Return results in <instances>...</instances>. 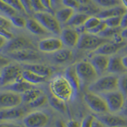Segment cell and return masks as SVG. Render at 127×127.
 Masks as SVG:
<instances>
[{
  "mask_svg": "<svg viewBox=\"0 0 127 127\" xmlns=\"http://www.w3.org/2000/svg\"><path fill=\"white\" fill-rule=\"evenodd\" d=\"M61 4H63V0H50L51 7L53 10L58 8Z\"/></svg>",
  "mask_w": 127,
  "mask_h": 127,
  "instance_id": "obj_49",
  "label": "cell"
},
{
  "mask_svg": "<svg viewBox=\"0 0 127 127\" xmlns=\"http://www.w3.org/2000/svg\"><path fill=\"white\" fill-rule=\"evenodd\" d=\"M31 5L33 11L36 12H49L45 7L41 0H30Z\"/></svg>",
  "mask_w": 127,
  "mask_h": 127,
  "instance_id": "obj_41",
  "label": "cell"
},
{
  "mask_svg": "<svg viewBox=\"0 0 127 127\" xmlns=\"http://www.w3.org/2000/svg\"></svg>",
  "mask_w": 127,
  "mask_h": 127,
  "instance_id": "obj_61",
  "label": "cell"
},
{
  "mask_svg": "<svg viewBox=\"0 0 127 127\" xmlns=\"http://www.w3.org/2000/svg\"><path fill=\"white\" fill-rule=\"evenodd\" d=\"M48 101H49V98L44 94H43L39 97H38L37 99L34 100L33 101H32V102L28 104V105L29 107L32 108H38V107H42V105L46 104V103Z\"/></svg>",
  "mask_w": 127,
  "mask_h": 127,
  "instance_id": "obj_36",
  "label": "cell"
},
{
  "mask_svg": "<svg viewBox=\"0 0 127 127\" xmlns=\"http://www.w3.org/2000/svg\"><path fill=\"white\" fill-rule=\"evenodd\" d=\"M121 36L124 39H127V28L125 29L122 30V32L121 33Z\"/></svg>",
  "mask_w": 127,
  "mask_h": 127,
  "instance_id": "obj_56",
  "label": "cell"
},
{
  "mask_svg": "<svg viewBox=\"0 0 127 127\" xmlns=\"http://www.w3.org/2000/svg\"><path fill=\"white\" fill-rule=\"evenodd\" d=\"M61 38L63 44L68 48L77 46L80 39V33L73 28H67L62 30Z\"/></svg>",
  "mask_w": 127,
  "mask_h": 127,
  "instance_id": "obj_15",
  "label": "cell"
},
{
  "mask_svg": "<svg viewBox=\"0 0 127 127\" xmlns=\"http://www.w3.org/2000/svg\"><path fill=\"white\" fill-rule=\"evenodd\" d=\"M63 4L66 7L77 10L80 7V4L77 0H63Z\"/></svg>",
  "mask_w": 127,
  "mask_h": 127,
  "instance_id": "obj_44",
  "label": "cell"
},
{
  "mask_svg": "<svg viewBox=\"0 0 127 127\" xmlns=\"http://www.w3.org/2000/svg\"><path fill=\"white\" fill-rule=\"evenodd\" d=\"M23 68L47 78L53 73V69L50 67L42 64H25L23 66Z\"/></svg>",
  "mask_w": 127,
  "mask_h": 127,
  "instance_id": "obj_22",
  "label": "cell"
},
{
  "mask_svg": "<svg viewBox=\"0 0 127 127\" xmlns=\"http://www.w3.org/2000/svg\"><path fill=\"white\" fill-rule=\"evenodd\" d=\"M63 43L58 37H47L40 40L38 43V49L41 52L54 53L63 48Z\"/></svg>",
  "mask_w": 127,
  "mask_h": 127,
  "instance_id": "obj_12",
  "label": "cell"
},
{
  "mask_svg": "<svg viewBox=\"0 0 127 127\" xmlns=\"http://www.w3.org/2000/svg\"><path fill=\"white\" fill-rule=\"evenodd\" d=\"M119 89L127 98V72L122 74L119 78Z\"/></svg>",
  "mask_w": 127,
  "mask_h": 127,
  "instance_id": "obj_37",
  "label": "cell"
},
{
  "mask_svg": "<svg viewBox=\"0 0 127 127\" xmlns=\"http://www.w3.org/2000/svg\"><path fill=\"white\" fill-rule=\"evenodd\" d=\"M0 127H25L23 125H20L19 124L14 123L11 121H4L1 122V126Z\"/></svg>",
  "mask_w": 127,
  "mask_h": 127,
  "instance_id": "obj_48",
  "label": "cell"
},
{
  "mask_svg": "<svg viewBox=\"0 0 127 127\" xmlns=\"http://www.w3.org/2000/svg\"><path fill=\"white\" fill-rule=\"evenodd\" d=\"M127 12V9L125 7L119 5V6L101 10V12L97 14L96 16L98 17L102 20H104L107 18H113V17L122 16Z\"/></svg>",
  "mask_w": 127,
  "mask_h": 127,
  "instance_id": "obj_23",
  "label": "cell"
},
{
  "mask_svg": "<svg viewBox=\"0 0 127 127\" xmlns=\"http://www.w3.org/2000/svg\"><path fill=\"white\" fill-rule=\"evenodd\" d=\"M122 61L124 67H125V68H126V69L127 70V55L122 57Z\"/></svg>",
  "mask_w": 127,
  "mask_h": 127,
  "instance_id": "obj_57",
  "label": "cell"
},
{
  "mask_svg": "<svg viewBox=\"0 0 127 127\" xmlns=\"http://www.w3.org/2000/svg\"><path fill=\"white\" fill-rule=\"evenodd\" d=\"M50 89L52 95L65 101L74 98L71 84L65 75H57L51 80Z\"/></svg>",
  "mask_w": 127,
  "mask_h": 127,
  "instance_id": "obj_1",
  "label": "cell"
},
{
  "mask_svg": "<svg viewBox=\"0 0 127 127\" xmlns=\"http://www.w3.org/2000/svg\"><path fill=\"white\" fill-rule=\"evenodd\" d=\"M122 29L121 27L118 28H110L107 27L104 31H103L98 36L102 37L107 38V39H113L114 36L119 34L122 32Z\"/></svg>",
  "mask_w": 127,
  "mask_h": 127,
  "instance_id": "obj_35",
  "label": "cell"
},
{
  "mask_svg": "<svg viewBox=\"0 0 127 127\" xmlns=\"http://www.w3.org/2000/svg\"><path fill=\"white\" fill-rule=\"evenodd\" d=\"M56 127H66V124L63 121H59L56 123Z\"/></svg>",
  "mask_w": 127,
  "mask_h": 127,
  "instance_id": "obj_58",
  "label": "cell"
},
{
  "mask_svg": "<svg viewBox=\"0 0 127 127\" xmlns=\"http://www.w3.org/2000/svg\"><path fill=\"white\" fill-rule=\"evenodd\" d=\"M20 1L24 8L25 13H27L29 15L32 14L33 10L32 9V5H31L30 0H20Z\"/></svg>",
  "mask_w": 127,
  "mask_h": 127,
  "instance_id": "obj_47",
  "label": "cell"
},
{
  "mask_svg": "<svg viewBox=\"0 0 127 127\" xmlns=\"http://www.w3.org/2000/svg\"><path fill=\"white\" fill-rule=\"evenodd\" d=\"M12 24L18 28H24L26 27L27 20H25L24 18L21 17L18 15H15V16H12V18H10Z\"/></svg>",
  "mask_w": 127,
  "mask_h": 127,
  "instance_id": "obj_38",
  "label": "cell"
},
{
  "mask_svg": "<svg viewBox=\"0 0 127 127\" xmlns=\"http://www.w3.org/2000/svg\"><path fill=\"white\" fill-rule=\"evenodd\" d=\"M23 70L20 66L13 64H8L3 66L1 70L0 84L1 87L22 79Z\"/></svg>",
  "mask_w": 127,
  "mask_h": 127,
  "instance_id": "obj_7",
  "label": "cell"
},
{
  "mask_svg": "<svg viewBox=\"0 0 127 127\" xmlns=\"http://www.w3.org/2000/svg\"><path fill=\"white\" fill-rule=\"evenodd\" d=\"M12 23L11 22L10 19L4 16H1V19H0V25L1 28L5 29H8L12 27Z\"/></svg>",
  "mask_w": 127,
  "mask_h": 127,
  "instance_id": "obj_45",
  "label": "cell"
},
{
  "mask_svg": "<svg viewBox=\"0 0 127 127\" xmlns=\"http://www.w3.org/2000/svg\"><path fill=\"white\" fill-rule=\"evenodd\" d=\"M51 107L55 110L63 114H65L67 112V106L66 105V101L57 98L56 96L51 95L49 97V101Z\"/></svg>",
  "mask_w": 127,
  "mask_h": 127,
  "instance_id": "obj_28",
  "label": "cell"
},
{
  "mask_svg": "<svg viewBox=\"0 0 127 127\" xmlns=\"http://www.w3.org/2000/svg\"><path fill=\"white\" fill-rule=\"evenodd\" d=\"M27 29L30 32L38 36H43L49 34V32L42 27V25L35 19H27Z\"/></svg>",
  "mask_w": 127,
  "mask_h": 127,
  "instance_id": "obj_24",
  "label": "cell"
},
{
  "mask_svg": "<svg viewBox=\"0 0 127 127\" xmlns=\"http://www.w3.org/2000/svg\"><path fill=\"white\" fill-rule=\"evenodd\" d=\"M95 116L92 115L87 116L82 121L80 124V127H92L93 122Z\"/></svg>",
  "mask_w": 127,
  "mask_h": 127,
  "instance_id": "obj_43",
  "label": "cell"
},
{
  "mask_svg": "<svg viewBox=\"0 0 127 127\" xmlns=\"http://www.w3.org/2000/svg\"><path fill=\"white\" fill-rule=\"evenodd\" d=\"M127 127V126H125V127Z\"/></svg>",
  "mask_w": 127,
  "mask_h": 127,
  "instance_id": "obj_60",
  "label": "cell"
},
{
  "mask_svg": "<svg viewBox=\"0 0 127 127\" xmlns=\"http://www.w3.org/2000/svg\"><path fill=\"white\" fill-rule=\"evenodd\" d=\"M78 1L80 5H86V4H88L93 2V1L92 0H77Z\"/></svg>",
  "mask_w": 127,
  "mask_h": 127,
  "instance_id": "obj_54",
  "label": "cell"
},
{
  "mask_svg": "<svg viewBox=\"0 0 127 127\" xmlns=\"http://www.w3.org/2000/svg\"><path fill=\"white\" fill-rule=\"evenodd\" d=\"M90 17L88 15L82 13H74L71 17V19L66 24V25L70 28L77 29L79 27L84 25L85 21Z\"/></svg>",
  "mask_w": 127,
  "mask_h": 127,
  "instance_id": "obj_25",
  "label": "cell"
},
{
  "mask_svg": "<svg viewBox=\"0 0 127 127\" xmlns=\"http://www.w3.org/2000/svg\"><path fill=\"white\" fill-rule=\"evenodd\" d=\"M1 1L4 2V3L9 5L10 6L12 7L17 11L25 12L20 0H1Z\"/></svg>",
  "mask_w": 127,
  "mask_h": 127,
  "instance_id": "obj_40",
  "label": "cell"
},
{
  "mask_svg": "<svg viewBox=\"0 0 127 127\" xmlns=\"http://www.w3.org/2000/svg\"><path fill=\"white\" fill-rule=\"evenodd\" d=\"M121 17L122 16L113 17V18H107V19H104V21L105 22L107 27L118 28L120 27V25H121Z\"/></svg>",
  "mask_w": 127,
  "mask_h": 127,
  "instance_id": "obj_39",
  "label": "cell"
},
{
  "mask_svg": "<svg viewBox=\"0 0 127 127\" xmlns=\"http://www.w3.org/2000/svg\"><path fill=\"white\" fill-rule=\"evenodd\" d=\"M122 111L123 115L127 117V98H126L125 105H124V108H123V109L122 110V111Z\"/></svg>",
  "mask_w": 127,
  "mask_h": 127,
  "instance_id": "obj_55",
  "label": "cell"
},
{
  "mask_svg": "<svg viewBox=\"0 0 127 127\" xmlns=\"http://www.w3.org/2000/svg\"><path fill=\"white\" fill-rule=\"evenodd\" d=\"M41 1L43 5H44L45 7L48 10V11L53 14V10H52V7H51L50 0H41Z\"/></svg>",
  "mask_w": 127,
  "mask_h": 127,
  "instance_id": "obj_52",
  "label": "cell"
},
{
  "mask_svg": "<svg viewBox=\"0 0 127 127\" xmlns=\"http://www.w3.org/2000/svg\"><path fill=\"white\" fill-rule=\"evenodd\" d=\"M0 35H1V37H4V39H5L7 40H8V41L12 40V39H13V38L15 37H14V35L13 34V33H11L10 32H9L8 30L2 29V28H1Z\"/></svg>",
  "mask_w": 127,
  "mask_h": 127,
  "instance_id": "obj_46",
  "label": "cell"
},
{
  "mask_svg": "<svg viewBox=\"0 0 127 127\" xmlns=\"http://www.w3.org/2000/svg\"><path fill=\"white\" fill-rule=\"evenodd\" d=\"M22 77L25 81L34 86L45 82L47 79V78L38 75L33 72L26 69L23 70Z\"/></svg>",
  "mask_w": 127,
  "mask_h": 127,
  "instance_id": "obj_27",
  "label": "cell"
},
{
  "mask_svg": "<svg viewBox=\"0 0 127 127\" xmlns=\"http://www.w3.org/2000/svg\"><path fill=\"white\" fill-rule=\"evenodd\" d=\"M110 58L108 56L97 54H94V56L91 57L90 62L94 66L99 75H103L107 72Z\"/></svg>",
  "mask_w": 127,
  "mask_h": 127,
  "instance_id": "obj_17",
  "label": "cell"
},
{
  "mask_svg": "<svg viewBox=\"0 0 127 127\" xmlns=\"http://www.w3.org/2000/svg\"><path fill=\"white\" fill-rule=\"evenodd\" d=\"M33 87H35L34 85L27 82L22 78L21 80H18V81H15V82L2 87L1 89H3V90L11 91L13 92L17 93V94H22L25 91Z\"/></svg>",
  "mask_w": 127,
  "mask_h": 127,
  "instance_id": "obj_20",
  "label": "cell"
},
{
  "mask_svg": "<svg viewBox=\"0 0 127 127\" xmlns=\"http://www.w3.org/2000/svg\"><path fill=\"white\" fill-rule=\"evenodd\" d=\"M65 77L68 80L71 84L73 92H74V98L79 91L81 84L78 75L76 73L75 66H71L68 67L65 71Z\"/></svg>",
  "mask_w": 127,
  "mask_h": 127,
  "instance_id": "obj_19",
  "label": "cell"
},
{
  "mask_svg": "<svg viewBox=\"0 0 127 127\" xmlns=\"http://www.w3.org/2000/svg\"><path fill=\"white\" fill-rule=\"evenodd\" d=\"M107 127H123L127 126V121L122 116L107 113L96 116Z\"/></svg>",
  "mask_w": 127,
  "mask_h": 127,
  "instance_id": "obj_16",
  "label": "cell"
},
{
  "mask_svg": "<svg viewBox=\"0 0 127 127\" xmlns=\"http://www.w3.org/2000/svg\"><path fill=\"white\" fill-rule=\"evenodd\" d=\"M0 8L1 14H2V16L6 17L8 19L17 15V10L1 1L0 2Z\"/></svg>",
  "mask_w": 127,
  "mask_h": 127,
  "instance_id": "obj_33",
  "label": "cell"
},
{
  "mask_svg": "<svg viewBox=\"0 0 127 127\" xmlns=\"http://www.w3.org/2000/svg\"><path fill=\"white\" fill-rule=\"evenodd\" d=\"M120 27L122 30L125 29L127 28V12L121 17V25Z\"/></svg>",
  "mask_w": 127,
  "mask_h": 127,
  "instance_id": "obj_50",
  "label": "cell"
},
{
  "mask_svg": "<svg viewBox=\"0 0 127 127\" xmlns=\"http://www.w3.org/2000/svg\"><path fill=\"white\" fill-rule=\"evenodd\" d=\"M119 78L117 75L109 74L96 79L88 86L90 92L102 95L119 89Z\"/></svg>",
  "mask_w": 127,
  "mask_h": 127,
  "instance_id": "obj_2",
  "label": "cell"
},
{
  "mask_svg": "<svg viewBox=\"0 0 127 127\" xmlns=\"http://www.w3.org/2000/svg\"><path fill=\"white\" fill-rule=\"evenodd\" d=\"M77 11L79 13H82L90 16H96L101 10L98 5L93 2L86 5H80L77 9Z\"/></svg>",
  "mask_w": 127,
  "mask_h": 127,
  "instance_id": "obj_31",
  "label": "cell"
},
{
  "mask_svg": "<svg viewBox=\"0 0 127 127\" xmlns=\"http://www.w3.org/2000/svg\"><path fill=\"white\" fill-rule=\"evenodd\" d=\"M101 95L105 99L109 112L115 113L122 111L125 105L126 97L119 89Z\"/></svg>",
  "mask_w": 127,
  "mask_h": 127,
  "instance_id": "obj_6",
  "label": "cell"
},
{
  "mask_svg": "<svg viewBox=\"0 0 127 127\" xmlns=\"http://www.w3.org/2000/svg\"><path fill=\"white\" fill-rule=\"evenodd\" d=\"M121 2L124 6L127 9V0H121Z\"/></svg>",
  "mask_w": 127,
  "mask_h": 127,
  "instance_id": "obj_59",
  "label": "cell"
},
{
  "mask_svg": "<svg viewBox=\"0 0 127 127\" xmlns=\"http://www.w3.org/2000/svg\"><path fill=\"white\" fill-rule=\"evenodd\" d=\"M74 14V9L65 7L58 10L56 12L55 16L60 23L66 24Z\"/></svg>",
  "mask_w": 127,
  "mask_h": 127,
  "instance_id": "obj_29",
  "label": "cell"
},
{
  "mask_svg": "<svg viewBox=\"0 0 127 127\" xmlns=\"http://www.w3.org/2000/svg\"><path fill=\"white\" fill-rule=\"evenodd\" d=\"M43 94L44 92L41 89L33 87L25 91L24 93L21 95H22V100L24 102L27 103L28 104Z\"/></svg>",
  "mask_w": 127,
  "mask_h": 127,
  "instance_id": "obj_30",
  "label": "cell"
},
{
  "mask_svg": "<svg viewBox=\"0 0 127 127\" xmlns=\"http://www.w3.org/2000/svg\"><path fill=\"white\" fill-rule=\"evenodd\" d=\"M73 57V53L71 49L62 48L53 53V59L57 63H63L71 60Z\"/></svg>",
  "mask_w": 127,
  "mask_h": 127,
  "instance_id": "obj_26",
  "label": "cell"
},
{
  "mask_svg": "<svg viewBox=\"0 0 127 127\" xmlns=\"http://www.w3.org/2000/svg\"><path fill=\"white\" fill-rule=\"evenodd\" d=\"M98 6L101 7L107 8H110L114 7L121 5L122 3L121 0H92Z\"/></svg>",
  "mask_w": 127,
  "mask_h": 127,
  "instance_id": "obj_32",
  "label": "cell"
},
{
  "mask_svg": "<svg viewBox=\"0 0 127 127\" xmlns=\"http://www.w3.org/2000/svg\"><path fill=\"white\" fill-rule=\"evenodd\" d=\"M8 56L11 59L21 62H33L40 59L39 54L35 49H26L17 51L7 54Z\"/></svg>",
  "mask_w": 127,
  "mask_h": 127,
  "instance_id": "obj_14",
  "label": "cell"
},
{
  "mask_svg": "<svg viewBox=\"0 0 127 127\" xmlns=\"http://www.w3.org/2000/svg\"><path fill=\"white\" fill-rule=\"evenodd\" d=\"M23 102L22 95L11 91L3 90L0 97L1 109L18 107Z\"/></svg>",
  "mask_w": 127,
  "mask_h": 127,
  "instance_id": "obj_11",
  "label": "cell"
},
{
  "mask_svg": "<svg viewBox=\"0 0 127 127\" xmlns=\"http://www.w3.org/2000/svg\"><path fill=\"white\" fill-rule=\"evenodd\" d=\"M77 75L79 78L81 86H89L94 82L99 76L95 68L90 62L82 61L75 65Z\"/></svg>",
  "mask_w": 127,
  "mask_h": 127,
  "instance_id": "obj_3",
  "label": "cell"
},
{
  "mask_svg": "<svg viewBox=\"0 0 127 127\" xmlns=\"http://www.w3.org/2000/svg\"><path fill=\"white\" fill-rule=\"evenodd\" d=\"M66 127H80V124L74 120H70L66 123Z\"/></svg>",
  "mask_w": 127,
  "mask_h": 127,
  "instance_id": "obj_53",
  "label": "cell"
},
{
  "mask_svg": "<svg viewBox=\"0 0 127 127\" xmlns=\"http://www.w3.org/2000/svg\"><path fill=\"white\" fill-rule=\"evenodd\" d=\"M92 127H107L104 123L101 122L99 119H98L95 116L94 121H93Z\"/></svg>",
  "mask_w": 127,
  "mask_h": 127,
  "instance_id": "obj_51",
  "label": "cell"
},
{
  "mask_svg": "<svg viewBox=\"0 0 127 127\" xmlns=\"http://www.w3.org/2000/svg\"><path fill=\"white\" fill-rule=\"evenodd\" d=\"M25 110L24 108L20 107H15L11 108H4L1 109L0 118L1 122L4 121H12L20 119L24 117Z\"/></svg>",
  "mask_w": 127,
  "mask_h": 127,
  "instance_id": "obj_18",
  "label": "cell"
},
{
  "mask_svg": "<svg viewBox=\"0 0 127 127\" xmlns=\"http://www.w3.org/2000/svg\"><path fill=\"white\" fill-rule=\"evenodd\" d=\"M107 27V25H106L105 22H104V20L101 22V23L100 24H99L97 27H96L94 29L88 30V32H87L86 33H88L90 34H96V35H99V34H101L103 31H104L105 30L106 28Z\"/></svg>",
  "mask_w": 127,
  "mask_h": 127,
  "instance_id": "obj_42",
  "label": "cell"
},
{
  "mask_svg": "<svg viewBox=\"0 0 127 127\" xmlns=\"http://www.w3.org/2000/svg\"><path fill=\"white\" fill-rule=\"evenodd\" d=\"M84 99L89 108L96 113L100 115L109 112L105 99L101 95L88 92L84 94Z\"/></svg>",
  "mask_w": 127,
  "mask_h": 127,
  "instance_id": "obj_8",
  "label": "cell"
},
{
  "mask_svg": "<svg viewBox=\"0 0 127 127\" xmlns=\"http://www.w3.org/2000/svg\"><path fill=\"white\" fill-rule=\"evenodd\" d=\"M34 18L49 33L56 35L61 34L62 30L60 22L53 13L49 12H36L34 15Z\"/></svg>",
  "mask_w": 127,
  "mask_h": 127,
  "instance_id": "obj_4",
  "label": "cell"
},
{
  "mask_svg": "<svg viewBox=\"0 0 127 127\" xmlns=\"http://www.w3.org/2000/svg\"><path fill=\"white\" fill-rule=\"evenodd\" d=\"M112 40L85 32L80 34L79 41L77 46L82 50L94 51L101 45Z\"/></svg>",
  "mask_w": 127,
  "mask_h": 127,
  "instance_id": "obj_5",
  "label": "cell"
},
{
  "mask_svg": "<svg viewBox=\"0 0 127 127\" xmlns=\"http://www.w3.org/2000/svg\"><path fill=\"white\" fill-rule=\"evenodd\" d=\"M49 122V116L42 111H34L24 116L22 123L25 127H45Z\"/></svg>",
  "mask_w": 127,
  "mask_h": 127,
  "instance_id": "obj_9",
  "label": "cell"
},
{
  "mask_svg": "<svg viewBox=\"0 0 127 127\" xmlns=\"http://www.w3.org/2000/svg\"><path fill=\"white\" fill-rule=\"evenodd\" d=\"M26 49H35V46L31 40L24 37H14L2 47V50L7 54Z\"/></svg>",
  "mask_w": 127,
  "mask_h": 127,
  "instance_id": "obj_10",
  "label": "cell"
},
{
  "mask_svg": "<svg viewBox=\"0 0 127 127\" xmlns=\"http://www.w3.org/2000/svg\"><path fill=\"white\" fill-rule=\"evenodd\" d=\"M127 44V42L122 40L121 42H117L112 40L111 41L101 45L96 50L94 51V54H102L109 57L110 56H113L119 51L121 49L125 47Z\"/></svg>",
  "mask_w": 127,
  "mask_h": 127,
  "instance_id": "obj_13",
  "label": "cell"
},
{
  "mask_svg": "<svg viewBox=\"0 0 127 127\" xmlns=\"http://www.w3.org/2000/svg\"><path fill=\"white\" fill-rule=\"evenodd\" d=\"M102 21V19L96 16L89 17L83 25L85 30V33L88 32V30L95 28L96 27H97V25L101 23Z\"/></svg>",
  "mask_w": 127,
  "mask_h": 127,
  "instance_id": "obj_34",
  "label": "cell"
},
{
  "mask_svg": "<svg viewBox=\"0 0 127 127\" xmlns=\"http://www.w3.org/2000/svg\"><path fill=\"white\" fill-rule=\"evenodd\" d=\"M107 72L109 74L114 75H122L127 73V70L123 64L122 57L119 56H113L110 57Z\"/></svg>",
  "mask_w": 127,
  "mask_h": 127,
  "instance_id": "obj_21",
  "label": "cell"
}]
</instances>
